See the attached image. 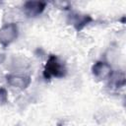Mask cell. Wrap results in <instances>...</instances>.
<instances>
[{"mask_svg":"<svg viewBox=\"0 0 126 126\" xmlns=\"http://www.w3.org/2000/svg\"><path fill=\"white\" fill-rule=\"evenodd\" d=\"M6 59V54L5 53H0V64H2Z\"/></svg>","mask_w":126,"mask_h":126,"instance_id":"9","label":"cell"},{"mask_svg":"<svg viewBox=\"0 0 126 126\" xmlns=\"http://www.w3.org/2000/svg\"><path fill=\"white\" fill-rule=\"evenodd\" d=\"M18 26L15 23H9L0 28V44L3 47L9 46L18 37Z\"/></svg>","mask_w":126,"mask_h":126,"instance_id":"2","label":"cell"},{"mask_svg":"<svg viewBox=\"0 0 126 126\" xmlns=\"http://www.w3.org/2000/svg\"><path fill=\"white\" fill-rule=\"evenodd\" d=\"M8 101V93L5 88L0 87V107L5 105Z\"/></svg>","mask_w":126,"mask_h":126,"instance_id":"8","label":"cell"},{"mask_svg":"<svg viewBox=\"0 0 126 126\" xmlns=\"http://www.w3.org/2000/svg\"><path fill=\"white\" fill-rule=\"evenodd\" d=\"M67 75V68L63 61H61L56 55L50 54L45 63L43 70V77L45 80H49L51 77L64 78Z\"/></svg>","mask_w":126,"mask_h":126,"instance_id":"1","label":"cell"},{"mask_svg":"<svg viewBox=\"0 0 126 126\" xmlns=\"http://www.w3.org/2000/svg\"><path fill=\"white\" fill-rule=\"evenodd\" d=\"M92 74L98 81L108 79L112 73L111 66L105 61H96L92 66Z\"/></svg>","mask_w":126,"mask_h":126,"instance_id":"3","label":"cell"},{"mask_svg":"<svg viewBox=\"0 0 126 126\" xmlns=\"http://www.w3.org/2000/svg\"><path fill=\"white\" fill-rule=\"evenodd\" d=\"M91 22H93V18L90 15H81L78 13H72L69 15L68 23L72 24L77 32L82 31Z\"/></svg>","mask_w":126,"mask_h":126,"instance_id":"6","label":"cell"},{"mask_svg":"<svg viewBox=\"0 0 126 126\" xmlns=\"http://www.w3.org/2000/svg\"><path fill=\"white\" fill-rule=\"evenodd\" d=\"M6 81L9 86L21 90L27 89L31 84V77L26 75H14L8 74L6 75Z\"/></svg>","mask_w":126,"mask_h":126,"instance_id":"5","label":"cell"},{"mask_svg":"<svg viewBox=\"0 0 126 126\" xmlns=\"http://www.w3.org/2000/svg\"><path fill=\"white\" fill-rule=\"evenodd\" d=\"M46 3L42 1H27L24 4V12L29 18L39 16L45 9Z\"/></svg>","mask_w":126,"mask_h":126,"instance_id":"4","label":"cell"},{"mask_svg":"<svg viewBox=\"0 0 126 126\" xmlns=\"http://www.w3.org/2000/svg\"><path fill=\"white\" fill-rule=\"evenodd\" d=\"M108 79H109L108 86L113 89H120V88L124 87L126 84L125 74L122 71H115V72L112 71V73Z\"/></svg>","mask_w":126,"mask_h":126,"instance_id":"7","label":"cell"}]
</instances>
